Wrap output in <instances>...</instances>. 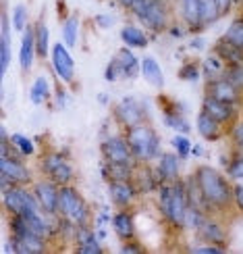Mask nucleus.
<instances>
[{
    "instance_id": "f257e3e1",
    "label": "nucleus",
    "mask_w": 243,
    "mask_h": 254,
    "mask_svg": "<svg viewBox=\"0 0 243 254\" xmlns=\"http://www.w3.org/2000/svg\"><path fill=\"white\" fill-rule=\"evenodd\" d=\"M194 177L212 213H223L231 206V202H233V184L229 182L227 173L223 175L212 165H197Z\"/></svg>"
},
{
    "instance_id": "f03ea898",
    "label": "nucleus",
    "mask_w": 243,
    "mask_h": 254,
    "mask_svg": "<svg viewBox=\"0 0 243 254\" xmlns=\"http://www.w3.org/2000/svg\"><path fill=\"white\" fill-rule=\"evenodd\" d=\"M158 208H160V215L171 227L185 229V215L189 208L185 179L160 184V188H158Z\"/></svg>"
},
{
    "instance_id": "7ed1b4c3",
    "label": "nucleus",
    "mask_w": 243,
    "mask_h": 254,
    "mask_svg": "<svg viewBox=\"0 0 243 254\" xmlns=\"http://www.w3.org/2000/svg\"><path fill=\"white\" fill-rule=\"evenodd\" d=\"M125 137H127V144H129L137 163L150 165L162 152L160 135H158V131L147 121L125 129Z\"/></svg>"
},
{
    "instance_id": "20e7f679",
    "label": "nucleus",
    "mask_w": 243,
    "mask_h": 254,
    "mask_svg": "<svg viewBox=\"0 0 243 254\" xmlns=\"http://www.w3.org/2000/svg\"><path fill=\"white\" fill-rule=\"evenodd\" d=\"M129 10L152 34H162L171 27V8L166 0H133Z\"/></svg>"
},
{
    "instance_id": "39448f33",
    "label": "nucleus",
    "mask_w": 243,
    "mask_h": 254,
    "mask_svg": "<svg viewBox=\"0 0 243 254\" xmlns=\"http://www.w3.org/2000/svg\"><path fill=\"white\" fill-rule=\"evenodd\" d=\"M58 215L69 219L75 227H88L94 223V213L88 204V200L79 194L77 188L69 186H60L58 192Z\"/></svg>"
},
{
    "instance_id": "423d86ee",
    "label": "nucleus",
    "mask_w": 243,
    "mask_h": 254,
    "mask_svg": "<svg viewBox=\"0 0 243 254\" xmlns=\"http://www.w3.org/2000/svg\"><path fill=\"white\" fill-rule=\"evenodd\" d=\"M34 175L25 165V158H17L10 154H0V194H4L13 186H31Z\"/></svg>"
},
{
    "instance_id": "0eeeda50",
    "label": "nucleus",
    "mask_w": 243,
    "mask_h": 254,
    "mask_svg": "<svg viewBox=\"0 0 243 254\" xmlns=\"http://www.w3.org/2000/svg\"><path fill=\"white\" fill-rule=\"evenodd\" d=\"M0 196H2V208L8 217H13V215L23 217V215L42 210L34 190H29V186H13Z\"/></svg>"
},
{
    "instance_id": "6e6552de",
    "label": "nucleus",
    "mask_w": 243,
    "mask_h": 254,
    "mask_svg": "<svg viewBox=\"0 0 243 254\" xmlns=\"http://www.w3.org/2000/svg\"><path fill=\"white\" fill-rule=\"evenodd\" d=\"M40 171L58 186H69L75 179V169H73L71 161L65 156V152H56V150L42 154Z\"/></svg>"
},
{
    "instance_id": "1a4fd4ad",
    "label": "nucleus",
    "mask_w": 243,
    "mask_h": 254,
    "mask_svg": "<svg viewBox=\"0 0 243 254\" xmlns=\"http://www.w3.org/2000/svg\"><path fill=\"white\" fill-rule=\"evenodd\" d=\"M50 63H52V69H54L60 83H65V86H73V83H75V61H73L71 48L65 42L52 44Z\"/></svg>"
},
{
    "instance_id": "9d476101",
    "label": "nucleus",
    "mask_w": 243,
    "mask_h": 254,
    "mask_svg": "<svg viewBox=\"0 0 243 254\" xmlns=\"http://www.w3.org/2000/svg\"><path fill=\"white\" fill-rule=\"evenodd\" d=\"M100 152L106 163H123V165H140L135 161V156L131 152L127 137L123 135H108L106 140L100 144Z\"/></svg>"
},
{
    "instance_id": "9b49d317",
    "label": "nucleus",
    "mask_w": 243,
    "mask_h": 254,
    "mask_svg": "<svg viewBox=\"0 0 243 254\" xmlns=\"http://www.w3.org/2000/svg\"><path fill=\"white\" fill-rule=\"evenodd\" d=\"M206 96H212L216 100H223V102L239 107L243 100V90L237 88L235 83H231L229 79H225L223 75H218L212 79H206Z\"/></svg>"
},
{
    "instance_id": "f8f14e48",
    "label": "nucleus",
    "mask_w": 243,
    "mask_h": 254,
    "mask_svg": "<svg viewBox=\"0 0 243 254\" xmlns=\"http://www.w3.org/2000/svg\"><path fill=\"white\" fill-rule=\"evenodd\" d=\"M31 190H34V194L44 213H58V192H60L58 184H54L50 177L44 175L42 179H36L31 184Z\"/></svg>"
},
{
    "instance_id": "ddd939ff",
    "label": "nucleus",
    "mask_w": 243,
    "mask_h": 254,
    "mask_svg": "<svg viewBox=\"0 0 243 254\" xmlns=\"http://www.w3.org/2000/svg\"><path fill=\"white\" fill-rule=\"evenodd\" d=\"M114 119L121 123V127L129 129L133 125H140V123L147 121V115H146L144 107L133 96H125L117 107H114Z\"/></svg>"
},
{
    "instance_id": "4468645a",
    "label": "nucleus",
    "mask_w": 243,
    "mask_h": 254,
    "mask_svg": "<svg viewBox=\"0 0 243 254\" xmlns=\"http://www.w3.org/2000/svg\"><path fill=\"white\" fill-rule=\"evenodd\" d=\"M140 196L142 194L133 179H129V182H108V198L117 208H129Z\"/></svg>"
},
{
    "instance_id": "2eb2a0df",
    "label": "nucleus",
    "mask_w": 243,
    "mask_h": 254,
    "mask_svg": "<svg viewBox=\"0 0 243 254\" xmlns=\"http://www.w3.org/2000/svg\"><path fill=\"white\" fill-rule=\"evenodd\" d=\"M202 111H206L208 115H212V117L216 121H220L225 127H229L239 117V107L229 104V102H223V100H216L212 96H206V94H204V100H202Z\"/></svg>"
},
{
    "instance_id": "dca6fc26",
    "label": "nucleus",
    "mask_w": 243,
    "mask_h": 254,
    "mask_svg": "<svg viewBox=\"0 0 243 254\" xmlns=\"http://www.w3.org/2000/svg\"><path fill=\"white\" fill-rule=\"evenodd\" d=\"M10 29H13V23H10L8 10L2 8L0 13V75H6L10 59H13V52H10Z\"/></svg>"
},
{
    "instance_id": "f3484780",
    "label": "nucleus",
    "mask_w": 243,
    "mask_h": 254,
    "mask_svg": "<svg viewBox=\"0 0 243 254\" xmlns=\"http://www.w3.org/2000/svg\"><path fill=\"white\" fill-rule=\"evenodd\" d=\"M38 57V46H36V29L29 25L23 34H21V46H19V67L23 73H27L34 67V61Z\"/></svg>"
},
{
    "instance_id": "a211bd4d",
    "label": "nucleus",
    "mask_w": 243,
    "mask_h": 254,
    "mask_svg": "<svg viewBox=\"0 0 243 254\" xmlns=\"http://www.w3.org/2000/svg\"><path fill=\"white\" fill-rule=\"evenodd\" d=\"M133 182H135L137 190H140V194H152V192H158V188H160L162 179H160V175H158L156 167L140 163V165L135 167Z\"/></svg>"
},
{
    "instance_id": "6ab92c4d",
    "label": "nucleus",
    "mask_w": 243,
    "mask_h": 254,
    "mask_svg": "<svg viewBox=\"0 0 243 254\" xmlns=\"http://www.w3.org/2000/svg\"><path fill=\"white\" fill-rule=\"evenodd\" d=\"M110 227H112V231H114V234H117L123 242L135 240V236H137L135 217H133V213H129L127 208L114 210L112 217H110Z\"/></svg>"
},
{
    "instance_id": "aec40b11",
    "label": "nucleus",
    "mask_w": 243,
    "mask_h": 254,
    "mask_svg": "<svg viewBox=\"0 0 243 254\" xmlns=\"http://www.w3.org/2000/svg\"><path fill=\"white\" fill-rule=\"evenodd\" d=\"M195 127H197V133L204 137L206 142H218L223 135H227L225 125L216 121L212 115H208L206 111H199L197 117H195Z\"/></svg>"
},
{
    "instance_id": "412c9836",
    "label": "nucleus",
    "mask_w": 243,
    "mask_h": 254,
    "mask_svg": "<svg viewBox=\"0 0 243 254\" xmlns=\"http://www.w3.org/2000/svg\"><path fill=\"white\" fill-rule=\"evenodd\" d=\"M112 61L117 63V67L121 69V75L125 79H135L137 75H142V61H137V57L133 55V48L123 46L114 52Z\"/></svg>"
},
{
    "instance_id": "4be33fe9",
    "label": "nucleus",
    "mask_w": 243,
    "mask_h": 254,
    "mask_svg": "<svg viewBox=\"0 0 243 254\" xmlns=\"http://www.w3.org/2000/svg\"><path fill=\"white\" fill-rule=\"evenodd\" d=\"M75 250L81 252V254H102L104 248H102V242L98 238V234L92 229V225L88 227H77L75 231Z\"/></svg>"
},
{
    "instance_id": "5701e85b",
    "label": "nucleus",
    "mask_w": 243,
    "mask_h": 254,
    "mask_svg": "<svg viewBox=\"0 0 243 254\" xmlns=\"http://www.w3.org/2000/svg\"><path fill=\"white\" fill-rule=\"evenodd\" d=\"M156 171L162 182H177V179H181V156L177 152H160Z\"/></svg>"
},
{
    "instance_id": "b1692460",
    "label": "nucleus",
    "mask_w": 243,
    "mask_h": 254,
    "mask_svg": "<svg viewBox=\"0 0 243 254\" xmlns=\"http://www.w3.org/2000/svg\"><path fill=\"white\" fill-rule=\"evenodd\" d=\"M197 238L202 242H212V244H225L227 246V229L214 217V213L204 219L202 227L197 229Z\"/></svg>"
},
{
    "instance_id": "393cba45",
    "label": "nucleus",
    "mask_w": 243,
    "mask_h": 254,
    "mask_svg": "<svg viewBox=\"0 0 243 254\" xmlns=\"http://www.w3.org/2000/svg\"><path fill=\"white\" fill-rule=\"evenodd\" d=\"M142 77L146 79L147 86H152L156 90L164 88V73L162 67L154 57H144L142 59Z\"/></svg>"
},
{
    "instance_id": "a878e982",
    "label": "nucleus",
    "mask_w": 243,
    "mask_h": 254,
    "mask_svg": "<svg viewBox=\"0 0 243 254\" xmlns=\"http://www.w3.org/2000/svg\"><path fill=\"white\" fill-rule=\"evenodd\" d=\"M137 165H123V163H106L102 165V175L106 182H129L135 175Z\"/></svg>"
},
{
    "instance_id": "bb28decb",
    "label": "nucleus",
    "mask_w": 243,
    "mask_h": 254,
    "mask_svg": "<svg viewBox=\"0 0 243 254\" xmlns=\"http://www.w3.org/2000/svg\"><path fill=\"white\" fill-rule=\"evenodd\" d=\"M214 55L225 63V65H233V63H241L243 61V48L235 46L233 42H229L225 38H220L214 44Z\"/></svg>"
},
{
    "instance_id": "cd10ccee",
    "label": "nucleus",
    "mask_w": 243,
    "mask_h": 254,
    "mask_svg": "<svg viewBox=\"0 0 243 254\" xmlns=\"http://www.w3.org/2000/svg\"><path fill=\"white\" fill-rule=\"evenodd\" d=\"M29 102L31 104H36V107H40V104H46L50 98H52V86H50V81L44 77V75H40L34 79V83L29 86Z\"/></svg>"
},
{
    "instance_id": "c85d7f7f",
    "label": "nucleus",
    "mask_w": 243,
    "mask_h": 254,
    "mask_svg": "<svg viewBox=\"0 0 243 254\" xmlns=\"http://www.w3.org/2000/svg\"><path fill=\"white\" fill-rule=\"evenodd\" d=\"M79 25H81V19H79L77 13H73V15H69V17L62 19V23H60V34H62V42H65L69 48H75V46H77Z\"/></svg>"
},
{
    "instance_id": "c756f323",
    "label": "nucleus",
    "mask_w": 243,
    "mask_h": 254,
    "mask_svg": "<svg viewBox=\"0 0 243 254\" xmlns=\"http://www.w3.org/2000/svg\"><path fill=\"white\" fill-rule=\"evenodd\" d=\"M121 42L125 46H129V48H146L147 44H150V38H147V34L142 27L125 25L121 29Z\"/></svg>"
},
{
    "instance_id": "7c9ffc66",
    "label": "nucleus",
    "mask_w": 243,
    "mask_h": 254,
    "mask_svg": "<svg viewBox=\"0 0 243 254\" xmlns=\"http://www.w3.org/2000/svg\"><path fill=\"white\" fill-rule=\"evenodd\" d=\"M162 121L166 127H171V129H175L177 133H189L192 131V127H189V123L185 121V117L181 115V111H179V107H164L162 109Z\"/></svg>"
},
{
    "instance_id": "2f4dec72",
    "label": "nucleus",
    "mask_w": 243,
    "mask_h": 254,
    "mask_svg": "<svg viewBox=\"0 0 243 254\" xmlns=\"http://www.w3.org/2000/svg\"><path fill=\"white\" fill-rule=\"evenodd\" d=\"M199 4L202 0H179V6H181V17L185 23L192 29H199Z\"/></svg>"
},
{
    "instance_id": "473e14b6",
    "label": "nucleus",
    "mask_w": 243,
    "mask_h": 254,
    "mask_svg": "<svg viewBox=\"0 0 243 254\" xmlns=\"http://www.w3.org/2000/svg\"><path fill=\"white\" fill-rule=\"evenodd\" d=\"M36 29V46H38V59H48V50H52L50 46V29L44 21H38L34 25Z\"/></svg>"
},
{
    "instance_id": "72a5a7b5",
    "label": "nucleus",
    "mask_w": 243,
    "mask_h": 254,
    "mask_svg": "<svg viewBox=\"0 0 243 254\" xmlns=\"http://www.w3.org/2000/svg\"><path fill=\"white\" fill-rule=\"evenodd\" d=\"M220 17H223V13H220V8L214 0H202V4H199V25L208 27L216 23Z\"/></svg>"
},
{
    "instance_id": "f704fd0d",
    "label": "nucleus",
    "mask_w": 243,
    "mask_h": 254,
    "mask_svg": "<svg viewBox=\"0 0 243 254\" xmlns=\"http://www.w3.org/2000/svg\"><path fill=\"white\" fill-rule=\"evenodd\" d=\"M177 77L181 81H187V83H195L199 77H202V63H197V61L183 63L177 71Z\"/></svg>"
},
{
    "instance_id": "c9c22d12",
    "label": "nucleus",
    "mask_w": 243,
    "mask_h": 254,
    "mask_svg": "<svg viewBox=\"0 0 243 254\" xmlns=\"http://www.w3.org/2000/svg\"><path fill=\"white\" fill-rule=\"evenodd\" d=\"M10 144H13V148L23 158H29L36 154V144L31 142V137H27L23 133H10Z\"/></svg>"
},
{
    "instance_id": "e433bc0d",
    "label": "nucleus",
    "mask_w": 243,
    "mask_h": 254,
    "mask_svg": "<svg viewBox=\"0 0 243 254\" xmlns=\"http://www.w3.org/2000/svg\"><path fill=\"white\" fill-rule=\"evenodd\" d=\"M223 69H225V63L220 61L214 52L210 57H206L204 61H202V75L206 77V79H212V77H218L220 73H223Z\"/></svg>"
},
{
    "instance_id": "4c0bfd02",
    "label": "nucleus",
    "mask_w": 243,
    "mask_h": 254,
    "mask_svg": "<svg viewBox=\"0 0 243 254\" xmlns=\"http://www.w3.org/2000/svg\"><path fill=\"white\" fill-rule=\"evenodd\" d=\"M223 38L229 40V42H233L235 46L243 48V15H237L233 21H231V25L227 27Z\"/></svg>"
},
{
    "instance_id": "58836bf2",
    "label": "nucleus",
    "mask_w": 243,
    "mask_h": 254,
    "mask_svg": "<svg viewBox=\"0 0 243 254\" xmlns=\"http://www.w3.org/2000/svg\"><path fill=\"white\" fill-rule=\"evenodd\" d=\"M208 217V213H204L202 208H195V206H189L187 208V215H185V229L194 231V234H197V229L202 227L204 219Z\"/></svg>"
},
{
    "instance_id": "ea45409f",
    "label": "nucleus",
    "mask_w": 243,
    "mask_h": 254,
    "mask_svg": "<svg viewBox=\"0 0 243 254\" xmlns=\"http://www.w3.org/2000/svg\"><path fill=\"white\" fill-rule=\"evenodd\" d=\"M10 23H13V29L19 31V34H23V31L29 27V13L25 4H17L13 8V15H10Z\"/></svg>"
},
{
    "instance_id": "a19ab883",
    "label": "nucleus",
    "mask_w": 243,
    "mask_h": 254,
    "mask_svg": "<svg viewBox=\"0 0 243 254\" xmlns=\"http://www.w3.org/2000/svg\"><path fill=\"white\" fill-rule=\"evenodd\" d=\"M220 75L243 90V61L241 63H233V65H225V69H223Z\"/></svg>"
},
{
    "instance_id": "79ce46f5",
    "label": "nucleus",
    "mask_w": 243,
    "mask_h": 254,
    "mask_svg": "<svg viewBox=\"0 0 243 254\" xmlns=\"http://www.w3.org/2000/svg\"><path fill=\"white\" fill-rule=\"evenodd\" d=\"M173 148H175V152L181 156V161H185V158H189V154H192V142H189V137L187 133H177L173 140H171Z\"/></svg>"
},
{
    "instance_id": "37998d69",
    "label": "nucleus",
    "mask_w": 243,
    "mask_h": 254,
    "mask_svg": "<svg viewBox=\"0 0 243 254\" xmlns=\"http://www.w3.org/2000/svg\"><path fill=\"white\" fill-rule=\"evenodd\" d=\"M227 135L233 140L235 150L243 152V119H235L233 123H231L229 129H227Z\"/></svg>"
},
{
    "instance_id": "c03bdc74",
    "label": "nucleus",
    "mask_w": 243,
    "mask_h": 254,
    "mask_svg": "<svg viewBox=\"0 0 243 254\" xmlns=\"http://www.w3.org/2000/svg\"><path fill=\"white\" fill-rule=\"evenodd\" d=\"M229 248L225 244H212V242H204V244H197V246L189 248V252H194V254H223Z\"/></svg>"
},
{
    "instance_id": "a18cd8bd",
    "label": "nucleus",
    "mask_w": 243,
    "mask_h": 254,
    "mask_svg": "<svg viewBox=\"0 0 243 254\" xmlns=\"http://www.w3.org/2000/svg\"><path fill=\"white\" fill-rule=\"evenodd\" d=\"M227 177L229 179H235V182L243 179V152L237 154L231 163H227Z\"/></svg>"
},
{
    "instance_id": "49530a36",
    "label": "nucleus",
    "mask_w": 243,
    "mask_h": 254,
    "mask_svg": "<svg viewBox=\"0 0 243 254\" xmlns=\"http://www.w3.org/2000/svg\"><path fill=\"white\" fill-rule=\"evenodd\" d=\"M121 77H123V75H121V69L117 67V63L110 61L108 67H106V71H104V79H106L108 83H114V81H119Z\"/></svg>"
},
{
    "instance_id": "de8ad7c7",
    "label": "nucleus",
    "mask_w": 243,
    "mask_h": 254,
    "mask_svg": "<svg viewBox=\"0 0 243 254\" xmlns=\"http://www.w3.org/2000/svg\"><path fill=\"white\" fill-rule=\"evenodd\" d=\"M121 252L123 254H142V252H146V248L137 240H127V242H123Z\"/></svg>"
},
{
    "instance_id": "09e8293b",
    "label": "nucleus",
    "mask_w": 243,
    "mask_h": 254,
    "mask_svg": "<svg viewBox=\"0 0 243 254\" xmlns=\"http://www.w3.org/2000/svg\"><path fill=\"white\" fill-rule=\"evenodd\" d=\"M233 204L243 213V184H233Z\"/></svg>"
},
{
    "instance_id": "8fccbe9b",
    "label": "nucleus",
    "mask_w": 243,
    "mask_h": 254,
    "mask_svg": "<svg viewBox=\"0 0 243 254\" xmlns=\"http://www.w3.org/2000/svg\"><path fill=\"white\" fill-rule=\"evenodd\" d=\"M94 23H96L100 29H110L114 19H112V15H96L94 17Z\"/></svg>"
},
{
    "instance_id": "3c124183",
    "label": "nucleus",
    "mask_w": 243,
    "mask_h": 254,
    "mask_svg": "<svg viewBox=\"0 0 243 254\" xmlns=\"http://www.w3.org/2000/svg\"><path fill=\"white\" fill-rule=\"evenodd\" d=\"M214 2L218 4V8H220V13H223V17L231 10V6H233V0H214Z\"/></svg>"
},
{
    "instance_id": "603ef678",
    "label": "nucleus",
    "mask_w": 243,
    "mask_h": 254,
    "mask_svg": "<svg viewBox=\"0 0 243 254\" xmlns=\"http://www.w3.org/2000/svg\"><path fill=\"white\" fill-rule=\"evenodd\" d=\"M56 102H58V109H65L67 107V102H69V96H67V90H58L56 94Z\"/></svg>"
},
{
    "instance_id": "864d4df0",
    "label": "nucleus",
    "mask_w": 243,
    "mask_h": 254,
    "mask_svg": "<svg viewBox=\"0 0 243 254\" xmlns=\"http://www.w3.org/2000/svg\"><path fill=\"white\" fill-rule=\"evenodd\" d=\"M168 34H171L173 38H183L185 31H183L181 27H168Z\"/></svg>"
},
{
    "instance_id": "5fc2aeb1",
    "label": "nucleus",
    "mask_w": 243,
    "mask_h": 254,
    "mask_svg": "<svg viewBox=\"0 0 243 254\" xmlns=\"http://www.w3.org/2000/svg\"><path fill=\"white\" fill-rule=\"evenodd\" d=\"M192 154H194V156H202V154H204V148L199 146V144H194V146H192Z\"/></svg>"
},
{
    "instance_id": "6e6d98bb",
    "label": "nucleus",
    "mask_w": 243,
    "mask_h": 254,
    "mask_svg": "<svg viewBox=\"0 0 243 254\" xmlns=\"http://www.w3.org/2000/svg\"><path fill=\"white\" fill-rule=\"evenodd\" d=\"M117 2H119L123 8H127V10H129V8H131V4H133V0H117Z\"/></svg>"
},
{
    "instance_id": "4d7b16f0",
    "label": "nucleus",
    "mask_w": 243,
    "mask_h": 254,
    "mask_svg": "<svg viewBox=\"0 0 243 254\" xmlns=\"http://www.w3.org/2000/svg\"><path fill=\"white\" fill-rule=\"evenodd\" d=\"M192 48H202V40H199V38L194 40V42H192Z\"/></svg>"
}]
</instances>
